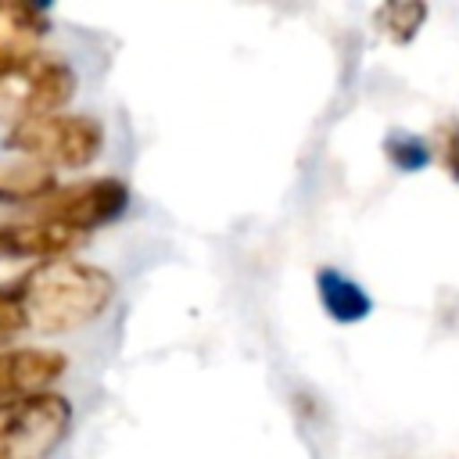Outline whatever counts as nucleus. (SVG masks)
<instances>
[{
    "mask_svg": "<svg viewBox=\"0 0 459 459\" xmlns=\"http://www.w3.org/2000/svg\"><path fill=\"white\" fill-rule=\"evenodd\" d=\"M115 301L108 269L86 258H47L0 283V344L18 333H68L93 323Z\"/></svg>",
    "mask_w": 459,
    "mask_h": 459,
    "instance_id": "1",
    "label": "nucleus"
},
{
    "mask_svg": "<svg viewBox=\"0 0 459 459\" xmlns=\"http://www.w3.org/2000/svg\"><path fill=\"white\" fill-rule=\"evenodd\" d=\"M104 147V126L93 115L50 111L11 122L4 133V151L47 169H82Z\"/></svg>",
    "mask_w": 459,
    "mask_h": 459,
    "instance_id": "2",
    "label": "nucleus"
},
{
    "mask_svg": "<svg viewBox=\"0 0 459 459\" xmlns=\"http://www.w3.org/2000/svg\"><path fill=\"white\" fill-rule=\"evenodd\" d=\"M75 90V72L65 57L47 50H22L0 57V115L22 122L57 111Z\"/></svg>",
    "mask_w": 459,
    "mask_h": 459,
    "instance_id": "3",
    "label": "nucleus"
},
{
    "mask_svg": "<svg viewBox=\"0 0 459 459\" xmlns=\"http://www.w3.org/2000/svg\"><path fill=\"white\" fill-rule=\"evenodd\" d=\"M72 427V402L57 391H36L0 402V459H36Z\"/></svg>",
    "mask_w": 459,
    "mask_h": 459,
    "instance_id": "4",
    "label": "nucleus"
},
{
    "mask_svg": "<svg viewBox=\"0 0 459 459\" xmlns=\"http://www.w3.org/2000/svg\"><path fill=\"white\" fill-rule=\"evenodd\" d=\"M126 208H129V186L115 176H93V179L57 186L43 201L29 204V219L65 226L86 237L90 230L118 219Z\"/></svg>",
    "mask_w": 459,
    "mask_h": 459,
    "instance_id": "5",
    "label": "nucleus"
},
{
    "mask_svg": "<svg viewBox=\"0 0 459 459\" xmlns=\"http://www.w3.org/2000/svg\"><path fill=\"white\" fill-rule=\"evenodd\" d=\"M68 369V359L57 348H4L0 351V402L47 391L61 373Z\"/></svg>",
    "mask_w": 459,
    "mask_h": 459,
    "instance_id": "6",
    "label": "nucleus"
},
{
    "mask_svg": "<svg viewBox=\"0 0 459 459\" xmlns=\"http://www.w3.org/2000/svg\"><path fill=\"white\" fill-rule=\"evenodd\" d=\"M82 244V233L50 222H0V258H61Z\"/></svg>",
    "mask_w": 459,
    "mask_h": 459,
    "instance_id": "7",
    "label": "nucleus"
},
{
    "mask_svg": "<svg viewBox=\"0 0 459 459\" xmlns=\"http://www.w3.org/2000/svg\"><path fill=\"white\" fill-rule=\"evenodd\" d=\"M316 290L333 323H359L373 312V298L366 294L362 283L344 276L341 269H319L316 273Z\"/></svg>",
    "mask_w": 459,
    "mask_h": 459,
    "instance_id": "8",
    "label": "nucleus"
},
{
    "mask_svg": "<svg viewBox=\"0 0 459 459\" xmlns=\"http://www.w3.org/2000/svg\"><path fill=\"white\" fill-rule=\"evenodd\" d=\"M50 32V14L32 4H0V57L36 50V43Z\"/></svg>",
    "mask_w": 459,
    "mask_h": 459,
    "instance_id": "9",
    "label": "nucleus"
},
{
    "mask_svg": "<svg viewBox=\"0 0 459 459\" xmlns=\"http://www.w3.org/2000/svg\"><path fill=\"white\" fill-rule=\"evenodd\" d=\"M57 190V176L36 161H4L0 165V204H36Z\"/></svg>",
    "mask_w": 459,
    "mask_h": 459,
    "instance_id": "10",
    "label": "nucleus"
},
{
    "mask_svg": "<svg viewBox=\"0 0 459 459\" xmlns=\"http://www.w3.org/2000/svg\"><path fill=\"white\" fill-rule=\"evenodd\" d=\"M384 154L387 161L398 169V172H420L434 161V151H430V140L427 136H416V133H391L384 140Z\"/></svg>",
    "mask_w": 459,
    "mask_h": 459,
    "instance_id": "11",
    "label": "nucleus"
},
{
    "mask_svg": "<svg viewBox=\"0 0 459 459\" xmlns=\"http://www.w3.org/2000/svg\"><path fill=\"white\" fill-rule=\"evenodd\" d=\"M423 22H427V4H384L377 11L380 32L391 36L394 43H409Z\"/></svg>",
    "mask_w": 459,
    "mask_h": 459,
    "instance_id": "12",
    "label": "nucleus"
},
{
    "mask_svg": "<svg viewBox=\"0 0 459 459\" xmlns=\"http://www.w3.org/2000/svg\"><path fill=\"white\" fill-rule=\"evenodd\" d=\"M430 151H434V161L445 169V176L459 183V118L455 115H445L434 122Z\"/></svg>",
    "mask_w": 459,
    "mask_h": 459,
    "instance_id": "13",
    "label": "nucleus"
}]
</instances>
